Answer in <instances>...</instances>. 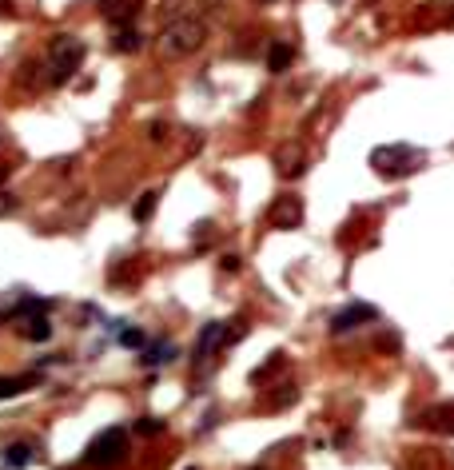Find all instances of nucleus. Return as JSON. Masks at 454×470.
<instances>
[{
	"instance_id": "4",
	"label": "nucleus",
	"mask_w": 454,
	"mask_h": 470,
	"mask_svg": "<svg viewBox=\"0 0 454 470\" xmlns=\"http://www.w3.org/2000/svg\"><path fill=\"white\" fill-rule=\"evenodd\" d=\"M418 156H414L411 148H403V144H391V148H374L371 151V168L379 171V176H387V180H394V176H403V171H411L406 164H414Z\"/></svg>"
},
{
	"instance_id": "6",
	"label": "nucleus",
	"mask_w": 454,
	"mask_h": 470,
	"mask_svg": "<svg viewBox=\"0 0 454 470\" xmlns=\"http://www.w3.org/2000/svg\"><path fill=\"white\" fill-rule=\"evenodd\" d=\"M267 220L279 231H295L303 223V200L299 196H275V203L267 208Z\"/></svg>"
},
{
	"instance_id": "15",
	"label": "nucleus",
	"mask_w": 454,
	"mask_h": 470,
	"mask_svg": "<svg viewBox=\"0 0 454 470\" xmlns=\"http://www.w3.org/2000/svg\"><path fill=\"white\" fill-rule=\"evenodd\" d=\"M156 203H160V191H144L140 200H136V208H131V220L148 223L151 215H156Z\"/></svg>"
},
{
	"instance_id": "9",
	"label": "nucleus",
	"mask_w": 454,
	"mask_h": 470,
	"mask_svg": "<svg viewBox=\"0 0 454 470\" xmlns=\"http://www.w3.org/2000/svg\"><path fill=\"white\" fill-rule=\"evenodd\" d=\"M36 459V447L32 442H9L4 454H0V470H28Z\"/></svg>"
},
{
	"instance_id": "25",
	"label": "nucleus",
	"mask_w": 454,
	"mask_h": 470,
	"mask_svg": "<svg viewBox=\"0 0 454 470\" xmlns=\"http://www.w3.org/2000/svg\"><path fill=\"white\" fill-rule=\"evenodd\" d=\"M331 4H339V0H331Z\"/></svg>"
},
{
	"instance_id": "14",
	"label": "nucleus",
	"mask_w": 454,
	"mask_h": 470,
	"mask_svg": "<svg viewBox=\"0 0 454 470\" xmlns=\"http://www.w3.org/2000/svg\"><path fill=\"white\" fill-rule=\"evenodd\" d=\"M24 339L28 343H48L52 339V323L44 319V315H32V319L24 323Z\"/></svg>"
},
{
	"instance_id": "13",
	"label": "nucleus",
	"mask_w": 454,
	"mask_h": 470,
	"mask_svg": "<svg viewBox=\"0 0 454 470\" xmlns=\"http://www.w3.org/2000/svg\"><path fill=\"white\" fill-rule=\"evenodd\" d=\"M291 60H295V48H291V44H283V41H275L271 52H267V68H271V72H287V68H291Z\"/></svg>"
},
{
	"instance_id": "26",
	"label": "nucleus",
	"mask_w": 454,
	"mask_h": 470,
	"mask_svg": "<svg viewBox=\"0 0 454 470\" xmlns=\"http://www.w3.org/2000/svg\"><path fill=\"white\" fill-rule=\"evenodd\" d=\"M188 470H195V466H188Z\"/></svg>"
},
{
	"instance_id": "18",
	"label": "nucleus",
	"mask_w": 454,
	"mask_h": 470,
	"mask_svg": "<svg viewBox=\"0 0 454 470\" xmlns=\"http://www.w3.org/2000/svg\"><path fill=\"white\" fill-rule=\"evenodd\" d=\"M283 363H287V355H267V363L259 370H252V383H263L271 370H283Z\"/></svg>"
},
{
	"instance_id": "22",
	"label": "nucleus",
	"mask_w": 454,
	"mask_h": 470,
	"mask_svg": "<svg viewBox=\"0 0 454 470\" xmlns=\"http://www.w3.org/2000/svg\"><path fill=\"white\" fill-rule=\"evenodd\" d=\"M16 208H21V200H16V196H9V191H0V215H12Z\"/></svg>"
},
{
	"instance_id": "16",
	"label": "nucleus",
	"mask_w": 454,
	"mask_h": 470,
	"mask_svg": "<svg viewBox=\"0 0 454 470\" xmlns=\"http://www.w3.org/2000/svg\"><path fill=\"white\" fill-rule=\"evenodd\" d=\"M140 41H144V36L131 28V24H128V28H116V36H112V52H136V48H140Z\"/></svg>"
},
{
	"instance_id": "3",
	"label": "nucleus",
	"mask_w": 454,
	"mask_h": 470,
	"mask_svg": "<svg viewBox=\"0 0 454 470\" xmlns=\"http://www.w3.org/2000/svg\"><path fill=\"white\" fill-rule=\"evenodd\" d=\"M84 64V41L76 36H52L48 48V84H68Z\"/></svg>"
},
{
	"instance_id": "24",
	"label": "nucleus",
	"mask_w": 454,
	"mask_h": 470,
	"mask_svg": "<svg viewBox=\"0 0 454 470\" xmlns=\"http://www.w3.org/2000/svg\"><path fill=\"white\" fill-rule=\"evenodd\" d=\"M252 470H267V466H252Z\"/></svg>"
},
{
	"instance_id": "8",
	"label": "nucleus",
	"mask_w": 454,
	"mask_h": 470,
	"mask_svg": "<svg viewBox=\"0 0 454 470\" xmlns=\"http://www.w3.org/2000/svg\"><path fill=\"white\" fill-rule=\"evenodd\" d=\"M227 339H232L227 323H207V327L200 331V339H195V359H207V351H220Z\"/></svg>"
},
{
	"instance_id": "17",
	"label": "nucleus",
	"mask_w": 454,
	"mask_h": 470,
	"mask_svg": "<svg viewBox=\"0 0 454 470\" xmlns=\"http://www.w3.org/2000/svg\"><path fill=\"white\" fill-rule=\"evenodd\" d=\"M175 355L172 343H151V347H144V363H151V367H160V363H168Z\"/></svg>"
},
{
	"instance_id": "20",
	"label": "nucleus",
	"mask_w": 454,
	"mask_h": 470,
	"mask_svg": "<svg viewBox=\"0 0 454 470\" xmlns=\"http://www.w3.org/2000/svg\"><path fill=\"white\" fill-rule=\"evenodd\" d=\"M120 347H148V335L136 331V327H128V331H120Z\"/></svg>"
},
{
	"instance_id": "5",
	"label": "nucleus",
	"mask_w": 454,
	"mask_h": 470,
	"mask_svg": "<svg viewBox=\"0 0 454 470\" xmlns=\"http://www.w3.org/2000/svg\"><path fill=\"white\" fill-rule=\"evenodd\" d=\"M371 323H379V307H371V303H351V307H343V311H335L331 315L335 335H351V331L371 327Z\"/></svg>"
},
{
	"instance_id": "19",
	"label": "nucleus",
	"mask_w": 454,
	"mask_h": 470,
	"mask_svg": "<svg viewBox=\"0 0 454 470\" xmlns=\"http://www.w3.org/2000/svg\"><path fill=\"white\" fill-rule=\"evenodd\" d=\"M411 470H438V459H434L431 450H411Z\"/></svg>"
},
{
	"instance_id": "11",
	"label": "nucleus",
	"mask_w": 454,
	"mask_h": 470,
	"mask_svg": "<svg viewBox=\"0 0 454 470\" xmlns=\"http://www.w3.org/2000/svg\"><path fill=\"white\" fill-rule=\"evenodd\" d=\"M418 422L431 427V430H454V402H438V407H431Z\"/></svg>"
},
{
	"instance_id": "1",
	"label": "nucleus",
	"mask_w": 454,
	"mask_h": 470,
	"mask_svg": "<svg viewBox=\"0 0 454 470\" xmlns=\"http://www.w3.org/2000/svg\"><path fill=\"white\" fill-rule=\"evenodd\" d=\"M124 459H128V430L124 427L100 430V434L84 447V466L88 470H112V466H120Z\"/></svg>"
},
{
	"instance_id": "23",
	"label": "nucleus",
	"mask_w": 454,
	"mask_h": 470,
	"mask_svg": "<svg viewBox=\"0 0 454 470\" xmlns=\"http://www.w3.org/2000/svg\"><path fill=\"white\" fill-rule=\"evenodd\" d=\"M4 180H9V168H4V164H0V183H4Z\"/></svg>"
},
{
	"instance_id": "2",
	"label": "nucleus",
	"mask_w": 454,
	"mask_h": 470,
	"mask_svg": "<svg viewBox=\"0 0 454 470\" xmlns=\"http://www.w3.org/2000/svg\"><path fill=\"white\" fill-rule=\"evenodd\" d=\"M203 41H207V28L195 16H180V21H172L160 32V48L168 56H192V52L203 48Z\"/></svg>"
},
{
	"instance_id": "10",
	"label": "nucleus",
	"mask_w": 454,
	"mask_h": 470,
	"mask_svg": "<svg viewBox=\"0 0 454 470\" xmlns=\"http://www.w3.org/2000/svg\"><path fill=\"white\" fill-rule=\"evenodd\" d=\"M100 9L108 21H116V28H128L140 12V0H100Z\"/></svg>"
},
{
	"instance_id": "21",
	"label": "nucleus",
	"mask_w": 454,
	"mask_h": 470,
	"mask_svg": "<svg viewBox=\"0 0 454 470\" xmlns=\"http://www.w3.org/2000/svg\"><path fill=\"white\" fill-rule=\"evenodd\" d=\"M131 430H136V434H160L163 422H160V419H151V415H144V419H136V427H131Z\"/></svg>"
},
{
	"instance_id": "7",
	"label": "nucleus",
	"mask_w": 454,
	"mask_h": 470,
	"mask_svg": "<svg viewBox=\"0 0 454 470\" xmlns=\"http://www.w3.org/2000/svg\"><path fill=\"white\" fill-rule=\"evenodd\" d=\"M275 168H279V176L295 180V176L307 171V151L299 144H283V148H275Z\"/></svg>"
},
{
	"instance_id": "12",
	"label": "nucleus",
	"mask_w": 454,
	"mask_h": 470,
	"mask_svg": "<svg viewBox=\"0 0 454 470\" xmlns=\"http://www.w3.org/2000/svg\"><path fill=\"white\" fill-rule=\"evenodd\" d=\"M40 383V375H0V399H12V395H21V390H28V387H36Z\"/></svg>"
}]
</instances>
